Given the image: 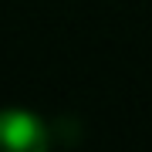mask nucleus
<instances>
[{"label": "nucleus", "instance_id": "f257e3e1", "mask_svg": "<svg viewBox=\"0 0 152 152\" xmlns=\"http://www.w3.org/2000/svg\"><path fill=\"white\" fill-rule=\"evenodd\" d=\"M48 145V129L31 112H0V152H37Z\"/></svg>", "mask_w": 152, "mask_h": 152}]
</instances>
